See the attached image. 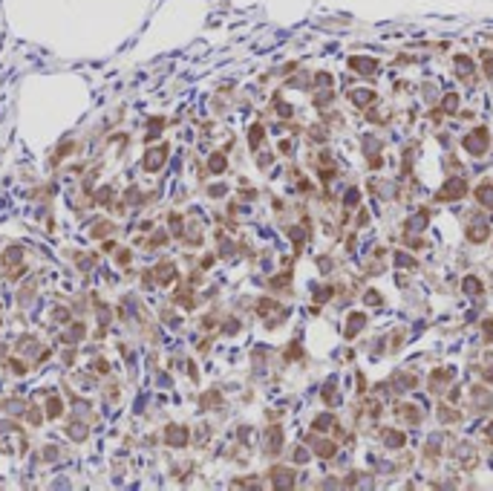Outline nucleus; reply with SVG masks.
<instances>
[{
    "mask_svg": "<svg viewBox=\"0 0 493 491\" xmlns=\"http://www.w3.org/2000/svg\"><path fill=\"white\" fill-rule=\"evenodd\" d=\"M161 162H165V148H159V151H150V156L144 159L147 171H156V168H159Z\"/></svg>",
    "mask_w": 493,
    "mask_h": 491,
    "instance_id": "nucleus-1",
    "label": "nucleus"
}]
</instances>
